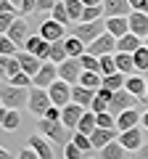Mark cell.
<instances>
[{
  "label": "cell",
  "instance_id": "cell-32",
  "mask_svg": "<svg viewBox=\"0 0 148 159\" xmlns=\"http://www.w3.org/2000/svg\"><path fill=\"white\" fill-rule=\"evenodd\" d=\"M132 58H135V72H148V48L140 45L135 53H132Z\"/></svg>",
  "mask_w": 148,
  "mask_h": 159
},
{
  "label": "cell",
  "instance_id": "cell-19",
  "mask_svg": "<svg viewBox=\"0 0 148 159\" xmlns=\"http://www.w3.org/2000/svg\"><path fill=\"white\" fill-rule=\"evenodd\" d=\"M116 138H119V130H106V127H95V130H93V135H90V141H93V148H103L106 143L116 141Z\"/></svg>",
  "mask_w": 148,
  "mask_h": 159
},
{
  "label": "cell",
  "instance_id": "cell-48",
  "mask_svg": "<svg viewBox=\"0 0 148 159\" xmlns=\"http://www.w3.org/2000/svg\"><path fill=\"white\" fill-rule=\"evenodd\" d=\"M58 0H37V13H50Z\"/></svg>",
  "mask_w": 148,
  "mask_h": 159
},
{
  "label": "cell",
  "instance_id": "cell-18",
  "mask_svg": "<svg viewBox=\"0 0 148 159\" xmlns=\"http://www.w3.org/2000/svg\"><path fill=\"white\" fill-rule=\"evenodd\" d=\"M8 37H11L19 48H24V43H27V37H29V27H27V21H24L21 16H19L16 21L11 24V29H8Z\"/></svg>",
  "mask_w": 148,
  "mask_h": 159
},
{
  "label": "cell",
  "instance_id": "cell-16",
  "mask_svg": "<svg viewBox=\"0 0 148 159\" xmlns=\"http://www.w3.org/2000/svg\"><path fill=\"white\" fill-rule=\"evenodd\" d=\"M130 21V32L137 34V37H148V13H140V11H132L127 16Z\"/></svg>",
  "mask_w": 148,
  "mask_h": 159
},
{
  "label": "cell",
  "instance_id": "cell-20",
  "mask_svg": "<svg viewBox=\"0 0 148 159\" xmlns=\"http://www.w3.org/2000/svg\"><path fill=\"white\" fill-rule=\"evenodd\" d=\"M124 90H130L132 96L140 101L143 96H146L148 85H146V77H140V74H127V82H124Z\"/></svg>",
  "mask_w": 148,
  "mask_h": 159
},
{
  "label": "cell",
  "instance_id": "cell-49",
  "mask_svg": "<svg viewBox=\"0 0 148 159\" xmlns=\"http://www.w3.org/2000/svg\"><path fill=\"white\" fill-rule=\"evenodd\" d=\"M45 119H50V122H61V109L58 106H50L45 111Z\"/></svg>",
  "mask_w": 148,
  "mask_h": 159
},
{
  "label": "cell",
  "instance_id": "cell-56",
  "mask_svg": "<svg viewBox=\"0 0 148 159\" xmlns=\"http://www.w3.org/2000/svg\"><path fill=\"white\" fill-rule=\"evenodd\" d=\"M82 6H103V0H80Z\"/></svg>",
  "mask_w": 148,
  "mask_h": 159
},
{
  "label": "cell",
  "instance_id": "cell-13",
  "mask_svg": "<svg viewBox=\"0 0 148 159\" xmlns=\"http://www.w3.org/2000/svg\"><path fill=\"white\" fill-rule=\"evenodd\" d=\"M132 6L130 0H103V19L108 16H130Z\"/></svg>",
  "mask_w": 148,
  "mask_h": 159
},
{
  "label": "cell",
  "instance_id": "cell-34",
  "mask_svg": "<svg viewBox=\"0 0 148 159\" xmlns=\"http://www.w3.org/2000/svg\"><path fill=\"white\" fill-rule=\"evenodd\" d=\"M63 6H66L69 19H72V21H80V19H82V11H85V6H82L80 0H63Z\"/></svg>",
  "mask_w": 148,
  "mask_h": 159
},
{
  "label": "cell",
  "instance_id": "cell-29",
  "mask_svg": "<svg viewBox=\"0 0 148 159\" xmlns=\"http://www.w3.org/2000/svg\"><path fill=\"white\" fill-rule=\"evenodd\" d=\"M124 82H127V74H122V72H114L108 77H103V88H108V90H122Z\"/></svg>",
  "mask_w": 148,
  "mask_h": 159
},
{
  "label": "cell",
  "instance_id": "cell-46",
  "mask_svg": "<svg viewBox=\"0 0 148 159\" xmlns=\"http://www.w3.org/2000/svg\"><path fill=\"white\" fill-rule=\"evenodd\" d=\"M90 111L93 114H103V111H108V101H103V98H93V103H90Z\"/></svg>",
  "mask_w": 148,
  "mask_h": 159
},
{
  "label": "cell",
  "instance_id": "cell-44",
  "mask_svg": "<svg viewBox=\"0 0 148 159\" xmlns=\"http://www.w3.org/2000/svg\"><path fill=\"white\" fill-rule=\"evenodd\" d=\"M8 85H13V88H32V77H29L27 72H19L16 77L8 80Z\"/></svg>",
  "mask_w": 148,
  "mask_h": 159
},
{
  "label": "cell",
  "instance_id": "cell-25",
  "mask_svg": "<svg viewBox=\"0 0 148 159\" xmlns=\"http://www.w3.org/2000/svg\"><path fill=\"white\" fill-rule=\"evenodd\" d=\"M124 157H127V148L119 141H111L101 148V159H124Z\"/></svg>",
  "mask_w": 148,
  "mask_h": 159
},
{
  "label": "cell",
  "instance_id": "cell-50",
  "mask_svg": "<svg viewBox=\"0 0 148 159\" xmlns=\"http://www.w3.org/2000/svg\"><path fill=\"white\" fill-rule=\"evenodd\" d=\"M16 159H40V157H37V151H34L32 146H27V148H21V151H19Z\"/></svg>",
  "mask_w": 148,
  "mask_h": 159
},
{
  "label": "cell",
  "instance_id": "cell-62",
  "mask_svg": "<svg viewBox=\"0 0 148 159\" xmlns=\"http://www.w3.org/2000/svg\"><path fill=\"white\" fill-rule=\"evenodd\" d=\"M0 37H3V34H0Z\"/></svg>",
  "mask_w": 148,
  "mask_h": 159
},
{
  "label": "cell",
  "instance_id": "cell-30",
  "mask_svg": "<svg viewBox=\"0 0 148 159\" xmlns=\"http://www.w3.org/2000/svg\"><path fill=\"white\" fill-rule=\"evenodd\" d=\"M66 58H69V53H66V48H63V40H56V43H50V58H48V61L61 64V61H66Z\"/></svg>",
  "mask_w": 148,
  "mask_h": 159
},
{
  "label": "cell",
  "instance_id": "cell-28",
  "mask_svg": "<svg viewBox=\"0 0 148 159\" xmlns=\"http://www.w3.org/2000/svg\"><path fill=\"white\" fill-rule=\"evenodd\" d=\"M80 85L82 88H90V90H98V88L103 85V74L101 72H82Z\"/></svg>",
  "mask_w": 148,
  "mask_h": 159
},
{
  "label": "cell",
  "instance_id": "cell-5",
  "mask_svg": "<svg viewBox=\"0 0 148 159\" xmlns=\"http://www.w3.org/2000/svg\"><path fill=\"white\" fill-rule=\"evenodd\" d=\"M82 64L80 58H66V61L58 64V80L69 82V85H80V77H82Z\"/></svg>",
  "mask_w": 148,
  "mask_h": 159
},
{
  "label": "cell",
  "instance_id": "cell-27",
  "mask_svg": "<svg viewBox=\"0 0 148 159\" xmlns=\"http://www.w3.org/2000/svg\"><path fill=\"white\" fill-rule=\"evenodd\" d=\"M98 127V122H95V114L90 111V109H85V114H82V119H80V125H77V133H85V135H93V130Z\"/></svg>",
  "mask_w": 148,
  "mask_h": 159
},
{
  "label": "cell",
  "instance_id": "cell-37",
  "mask_svg": "<svg viewBox=\"0 0 148 159\" xmlns=\"http://www.w3.org/2000/svg\"><path fill=\"white\" fill-rule=\"evenodd\" d=\"M19 125H21V114H19V109H8V117H6V125H3V130H19Z\"/></svg>",
  "mask_w": 148,
  "mask_h": 159
},
{
  "label": "cell",
  "instance_id": "cell-11",
  "mask_svg": "<svg viewBox=\"0 0 148 159\" xmlns=\"http://www.w3.org/2000/svg\"><path fill=\"white\" fill-rule=\"evenodd\" d=\"M27 143L37 151V157L40 159H56V154H53V146H50V141H48L45 135H40V133H34V135H29L27 138Z\"/></svg>",
  "mask_w": 148,
  "mask_h": 159
},
{
  "label": "cell",
  "instance_id": "cell-61",
  "mask_svg": "<svg viewBox=\"0 0 148 159\" xmlns=\"http://www.w3.org/2000/svg\"><path fill=\"white\" fill-rule=\"evenodd\" d=\"M0 109H3V101H0Z\"/></svg>",
  "mask_w": 148,
  "mask_h": 159
},
{
  "label": "cell",
  "instance_id": "cell-41",
  "mask_svg": "<svg viewBox=\"0 0 148 159\" xmlns=\"http://www.w3.org/2000/svg\"><path fill=\"white\" fill-rule=\"evenodd\" d=\"M72 143H77V146H80L82 151H87V154L93 151V141H90V135H85V133H77V130H74Z\"/></svg>",
  "mask_w": 148,
  "mask_h": 159
},
{
  "label": "cell",
  "instance_id": "cell-43",
  "mask_svg": "<svg viewBox=\"0 0 148 159\" xmlns=\"http://www.w3.org/2000/svg\"><path fill=\"white\" fill-rule=\"evenodd\" d=\"M21 72V64H19V58L16 56H8V61H6V82L11 77H16V74Z\"/></svg>",
  "mask_w": 148,
  "mask_h": 159
},
{
  "label": "cell",
  "instance_id": "cell-21",
  "mask_svg": "<svg viewBox=\"0 0 148 159\" xmlns=\"http://www.w3.org/2000/svg\"><path fill=\"white\" fill-rule=\"evenodd\" d=\"M93 98H95V90H90V88H82V85H72V101L80 103L82 109H90Z\"/></svg>",
  "mask_w": 148,
  "mask_h": 159
},
{
  "label": "cell",
  "instance_id": "cell-1",
  "mask_svg": "<svg viewBox=\"0 0 148 159\" xmlns=\"http://www.w3.org/2000/svg\"><path fill=\"white\" fill-rule=\"evenodd\" d=\"M37 133L45 135L50 143H61V146H66L72 141V135H74V130H69L63 122H50L45 117H40V122H37Z\"/></svg>",
  "mask_w": 148,
  "mask_h": 159
},
{
  "label": "cell",
  "instance_id": "cell-58",
  "mask_svg": "<svg viewBox=\"0 0 148 159\" xmlns=\"http://www.w3.org/2000/svg\"><path fill=\"white\" fill-rule=\"evenodd\" d=\"M146 85H148V77H146ZM137 103H148V90H146V96H143V98H140Z\"/></svg>",
  "mask_w": 148,
  "mask_h": 159
},
{
  "label": "cell",
  "instance_id": "cell-45",
  "mask_svg": "<svg viewBox=\"0 0 148 159\" xmlns=\"http://www.w3.org/2000/svg\"><path fill=\"white\" fill-rule=\"evenodd\" d=\"M19 19V13H3L0 16V34H8V29H11V24Z\"/></svg>",
  "mask_w": 148,
  "mask_h": 159
},
{
  "label": "cell",
  "instance_id": "cell-60",
  "mask_svg": "<svg viewBox=\"0 0 148 159\" xmlns=\"http://www.w3.org/2000/svg\"><path fill=\"white\" fill-rule=\"evenodd\" d=\"M143 45H146V48H148V37H143Z\"/></svg>",
  "mask_w": 148,
  "mask_h": 159
},
{
  "label": "cell",
  "instance_id": "cell-12",
  "mask_svg": "<svg viewBox=\"0 0 148 159\" xmlns=\"http://www.w3.org/2000/svg\"><path fill=\"white\" fill-rule=\"evenodd\" d=\"M116 141H119L122 146L127 148V151H132V154H135L137 148H140L143 143H146V141H143V130H140V127H132V130L119 133V138H116Z\"/></svg>",
  "mask_w": 148,
  "mask_h": 159
},
{
  "label": "cell",
  "instance_id": "cell-57",
  "mask_svg": "<svg viewBox=\"0 0 148 159\" xmlns=\"http://www.w3.org/2000/svg\"><path fill=\"white\" fill-rule=\"evenodd\" d=\"M6 117H8V109H6V106H3V109H0V127L6 125Z\"/></svg>",
  "mask_w": 148,
  "mask_h": 159
},
{
  "label": "cell",
  "instance_id": "cell-38",
  "mask_svg": "<svg viewBox=\"0 0 148 159\" xmlns=\"http://www.w3.org/2000/svg\"><path fill=\"white\" fill-rule=\"evenodd\" d=\"M42 43H45V40H42L40 34H29V37H27V43H24V51H27V53H32V56H37V51L42 48Z\"/></svg>",
  "mask_w": 148,
  "mask_h": 159
},
{
  "label": "cell",
  "instance_id": "cell-36",
  "mask_svg": "<svg viewBox=\"0 0 148 159\" xmlns=\"http://www.w3.org/2000/svg\"><path fill=\"white\" fill-rule=\"evenodd\" d=\"M95 122H98V127H106V130H116V117H114L111 111L95 114Z\"/></svg>",
  "mask_w": 148,
  "mask_h": 159
},
{
  "label": "cell",
  "instance_id": "cell-59",
  "mask_svg": "<svg viewBox=\"0 0 148 159\" xmlns=\"http://www.w3.org/2000/svg\"><path fill=\"white\" fill-rule=\"evenodd\" d=\"M8 3H11L13 8H19V6H21V0H8Z\"/></svg>",
  "mask_w": 148,
  "mask_h": 159
},
{
  "label": "cell",
  "instance_id": "cell-17",
  "mask_svg": "<svg viewBox=\"0 0 148 159\" xmlns=\"http://www.w3.org/2000/svg\"><path fill=\"white\" fill-rule=\"evenodd\" d=\"M16 58H19V64H21V72H27L29 77H34V74L40 72V66L45 64V61H40L37 56H32V53H27V51L16 53Z\"/></svg>",
  "mask_w": 148,
  "mask_h": 159
},
{
  "label": "cell",
  "instance_id": "cell-54",
  "mask_svg": "<svg viewBox=\"0 0 148 159\" xmlns=\"http://www.w3.org/2000/svg\"><path fill=\"white\" fill-rule=\"evenodd\" d=\"M140 125H143V130H148V109L140 114Z\"/></svg>",
  "mask_w": 148,
  "mask_h": 159
},
{
  "label": "cell",
  "instance_id": "cell-33",
  "mask_svg": "<svg viewBox=\"0 0 148 159\" xmlns=\"http://www.w3.org/2000/svg\"><path fill=\"white\" fill-rule=\"evenodd\" d=\"M63 159H90V154L87 151H82L77 143H72L69 141L66 146H63Z\"/></svg>",
  "mask_w": 148,
  "mask_h": 159
},
{
  "label": "cell",
  "instance_id": "cell-47",
  "mask_svg": "<svg viewBox=\"0 0 148 159\" xmlns=\"http://www.w3.org/2000/svg\"><path fill=\"white\" fill-rule=\"evenodd\" d=\"M32 11H37V0H21V6H19V13H32Z\"/></svg>",
  "mask_w": 148,
  "mask_h": 159
},
{
  "label": "cell",
  "instance_id": "cell-39",
  "mask_svg": "<svg viewBox=\"0 0 148 159\" xmlns=\"http://www.w3.org/2000/svg\"><path fill=\"white\" fill-rule=\"evenodd\" d=\"M101 16H103V6H85L80 21H98Z\"/></svg>",
  "mask_w": 148,
  "mask_h": 159
},
{
  "label": "cell",
  "instance_id": "cell-3",
  "mask_svg": "<svg viewBox=\"0 0 148 159\" xmlns=\"http://www.w3.org/2000/svg\"><path fill=\"white\" fill-rule=\"evenodd\" d=\"M103 32H106V24H103L101 19H98V21H80L77 27L72 29V34H74V37H80L85 45H90L93 40L101 37Z\"/></svg>",
  "mask_w": 148,
  "mask_h": 159
},
{
  "label": "cell",
  "instance_id": "cell-51",
  "mask_svg": "<svg viewBox=\"0 0 148 159\" xmlns=\"http://www.w3.org/2000/svg\"><path fill=\"white\" fill-rule=\"evenodd\" d=\"M132 11H140V13H148V0H130Z\"/></svg>",
  "mask_w": 148,
  "mask_h": 159
},
{
  "label": "cell",
  "instance_id": "cell-55",
  "mask_svg": "<svg viewBox=\"0 0 148 159\" xmlns=\"http://www.w3.org/2000/svg\"><path fill=\"white\" fill-rule=\"evenodd\" d=\"M0 159H13V154L8 151V148H3V146H0Z\"/></svg>",
  "mask_w": 148,
  "mask_h": 159
},
{
  "label": "cell",
  "instance_id": "cell-24",
  "mask_svg": "<svg viewBox=\"0 0 148 159\" xmlns=\"http://www.w3.org/2000/svg\"><path fill=\"white\" fill-rule=\"evenodd\" d=\"M63 48H66V53H69V58H80L82 53H87V45L82 43L80 37H63Z\"/></svg>",
  "mask_w": 148,
  "mask_h": 159
},
{
  "label": "cell",
  "instance_id": "cell-31",
  "mask_svg": "<svg viewBox=\"0 0 148 159\" xmlns=\"http://www.w3.org/2000/svg\"><path fill=\"white\" fill-rule=\"evenodd\" d=\"M50 19L53 21H58V24H72V19H69V11H66V6H63V0H58L56 6H53V11H50Z\"/></svg>",
  "mask_w": 148,
  "mask_h": 159
},
{
  "label": "cell",
  "instance_id": "cell-7",
  "mask_svg": "<svg viewBox=\"0 0 148 159\" xmlns=\"http://www.w3.org/2000/svg\"><path fill=\"white\" fill-rule=\"evenodd\" d=\"M48 96H50V103L58 109H63L66 103H72V85L63 82V80H56L50 88H48Z\"/></svg>",
  "mask_w": 148,
  "mask_h": 159
},
{
  "label": "cell",
  "instance_id": "cell-42",
  "mask_svg": "<svg viewBox=\"0 0 148 159\" xmlns=\"http://www.w3.org/2000/svg\"><path fill=\"white\" fill-rule=\"evenodd\" d=\"M16 48H19V45L8 37V34L0 37V56H16Z\"/></svg>",
  "mask_w": 148,
  "mask_h": 159
},
{
  "label": "cell",
  "instance_id": "cell-10",
  "mask_svg": "<svg viewBox=\"0 0 148 159\" xmlns=\"http://www.w3.org/2000/svg\"><path fill=\"white\" fill-rule=\"evenodd\" d=\"M82 114H85V109L80 106V103H66V106L61 109V122L69 127V130H77V125H80V119H82Z\"/></svg>",
  "mask_w": 148,
  "mask_h": 159
},
{
  "label": "cell",
  "instance_id": "cell-22",
  "mask_svg": "<svg viewBox=\"0 0 148 159\" xmlns=\"http://www.w3.org/2000/svg\"><path fill=\"white\" fill-rule=\"evenodd\" d=\"M137 122H140V114H137L135 109H127V111H122L119 117H116V130L119 133L132 130V127H137Z\"/></svg>",
  "mask_w": 148,
  "mask_h": 159
},
{
  "label": "cell",
  "instance_id": "cell-8",
  "mask_svg": "<svg viewBox=\"0 0 148 159\" xmlns=\"http://www.w3.org/2000/svg\"><path fill=\"white\" fill-rule=\"evenodd\" d=\"M135 103H137V98L132 96L130 90H114V98H111V103H108V111L114 114V117H119L122 111H127V109H135Z\"/></svg>",
  "mask_w": 148,
  "mask_h": 159
},
{
  "label": "cell",
  "instance_id": "cell-9",
  "mask_svg": "<svg viewBox=\"0 0 148 159\" xmlns=\"http://www.w3.org/2000/svg\"><path fill=\"white\" fill-rule=\"evenodd\" d=\"M56 80H58V64L45 61V64L40 66V72L32 77V85H34V88H45V90H48Z\"/></svg>",
  "mask_w": 148,
  "mask_h": 159
},
{
  "label": "cell",
  "instance_id": "cell-35",
  "mask_svg": "<svg viewBox=\"0 0 148 159\" xmlns=\"http://www.w3.org/2000/svg\"><path fill=\"white\" fill-rule=\"evenodd\" d=\"M80 64H82L85 72H101V58L90 56V53H82V56H80Z\"/></svg>",
  "mask_w": 148,
  "mask_h": 159
},
{
  "label": "cell",
  "instance_id": "cell-4",
  "mask_svg": "<svg viewBox=\"0 0 148 159\" xmlns=\"http://www.w3.org/2000/svg\"><path fill=\"white\" fill-rule=\"evenodd\" d=\"M27 106H29V111H32L34 117H45V111L53 106V103H50V96H48L45 88H34L32 85L29 88V103Z\"/></svg>",
  "mask_w": 148,
  "mask_h": 159
},
{
  "label": "cell",
  "instance_id": "cell-40",
  "mask_svg": "<svg viewBox=\"0 0 148 159\" xmlns=\"http://www.w3.org/2000/svg\"><path fill=\"white\" fill-rule=\"evenodd\" d=\"M116 72V61H114V53H108V56H101V74L108 77V74Z\"/></svg>",
  "mask_w": 148,
  "mask_h": 159
},
{
  "label": "cell",
  "instance_id": "cell-2",
  "mask_svg": "<svg viewBox=\"0 0 148 159\" xmlns=\"http://www.w3.org/2000/svg\"><path fill=\"white\" fill-rule=\"evenodd\" d=\"M0 101L6 109H21L29 103V88H13V85H0Z\"/></svg>",
  "mask_w": 148,
  "mask_h": 159
},
{
  "label": "cell",
  "instance_id": "cell-15",
  "mask_svg": "<svg viewBox=\"0 0 148 159\" xmlns=\"http://www.w3.org/2000/svg\"><path fill=\"white\" fill-rule=\"evenodd\" d=\"M40 37L48 40V43H56V40H63V24L53 21V19H45L40 24Z\"/></svg>",
  "mask_w": 148,
  "mask_h": 159
},
{
  "label": "cell",
  "instance_id": "cell-26",
  "mask_svg": "<svg viewBox=\"0 0 148 159\" xmlns=\"http://www.w3.org/2000/svg\"><path fill=\"white\" fill-rule=\"evenodd\" d=\"M114 61H116V72H122V74H135V58H132V53H119V51H116Z\"/></svg>",
  "mask_w": 148,
  "mask_h": 159
},
{
  "label": "cell",
  "instance_id": "cell-6",
  "mask_svg": "<svg viewBox=\"0 0 148 159\" xmlns=\"http://www.w3.org/2000/svg\"><path fill=\"white\" fill-rule=\"evenodd\" d=\"M114 51H116V37H114V34H108V32H103L101 37H95L90 45H87V53L95 56V58L108 56V53H114Z\"/></svg>",
  "mask_w": 148,
  "mask_h": 159
},
{
  "label": "cell",
  "instance_id": "cell-53",
  "mask_svg": "<svg viewBox=\"0 0 148 159\" xmlns=\"http://www.w3.org/2000/svg\"><path fill=\"white\" fill-rule=\"evenodd\" d=\"M6 61L8 56H0V80H6Z\"/></svg>",
  "mask_w": 148,
  "mask_h": 159
},
{
  "label": "cell",
  "instance_id": "cell-14",
  "mask_svg": "<svg viewBox=\"0 0 148 159\" xmlns=\"http://www.w3.org/2000/svg\"><path fill=\"white\" fill-rule=\"evenodd\" d=\"M103 24H106V32L114 34L116 40L124 37V34L130 32V21H127V16H108V19H103Z\"/></svg>",
  "mask_w": 148,
  "mask_h": 159
},
{
  "label": "cell",
  "instance_id": "cell-23",
  "mask_svg": "<svg viewBox=\"0 0 148 159\" xmlns=\"http://www.w3.org/2000/svg\"><path fill=\"white\" fill-rule=\"evenodd\" d=\"M140 45H143V37H137V34H132V32H127L124 37L116 40V51L119 53H135Z\"/></svg>",
  "mask_w": 148,
  "mask_h": 159
},
{
  "label": "cell",
  "instance_id": "cell-52",
  "mask_svg": "<svg viewBox=\"0 0 148 159\" xmlns=\"http://www.w3.org/2000/svg\"><path fill=\"white\" fill-rule=\"evenodd\" d=\"M135 159H148V141H146V143H143V146L135 151Z\"/></svg>",
  "mask_w": 148,
  "mask_h": 159
}]
</instances>
